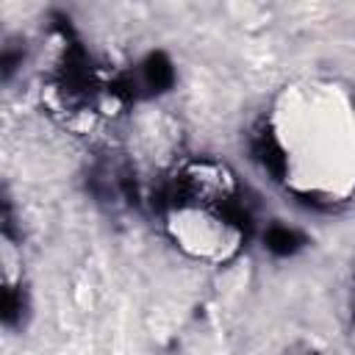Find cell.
I'll return each instance as SVG.
<instances>
[{
  "label": "cell",
  "instance_id": "cell-1",
  "mask_svg": "<svg viewBox=\"0 0 355 355\" xmlns=\"http://www.w3.org/2000/svg\"><path fill=\"white\" fill-rule=\"evenodd\" d=\"M166 227L175 244L194 258H230L247 236V214L233 172L214 158L175 169L166 189Z\"/></svg>",
  "mask_w": 355,
  "mask_h": 355
},
{
  "label": "cell",
  "instance_id": "cell-4",
  "mask_svg": "<svg viewBox=\"0 0 355 355\" xmlns=\"http://www.w3.org/2000/svg\"><path fill=\"white\" fill-rule=\"evenodd\" d=\"M263 241H266V250H272L275 255H291L300 247V236L286 225H272L266 230Z\"/></svg>",
  "mask_w": 355,
  "mask_h": 355
},
{
  "label": "cell",
  "instance_id": "cell-5",
  "mask_svg": "<svg viewBox=\"0 0 355 355\" xmlns=\"http://www.w3.org/2000/svg\"><path fill=\"white\" fill-rule=\"evenodd\" d=\"M286 355H319L313 347H308V344H300V347H291Z\"/></svg>",
  "mask_w": 355,
  "mask_h": 355
},
{
  "label": "cell",
  "instance_id": "cell-6",
  "mask_svg": "<svg viewBox=\"0 0 355 355\" xmlns=\"http://www.w3.org/2000/svg\"><path fill=\"white\" fill-rule=\"evenodd\" d=\"M352 330H355V300H352Z\"/></svg>",
  "mask_w": 355,
  "mask_h": 355
},
{
  "label": "cell",
  "instance_id": "cell-3",
  "mask_svg": "<svg viewBox=\"0 0 355 355\" xmlns=\"http://www.w3.org/2000/svg\"><path fill=\"white\" fill-rule=\"evenodd\" d=\"M141 83L147 89H164L172 83V64L164 58V55H150L144 64H141Z\"/></svg>",
  "mask_w": 355,
  "mask_h": 355
},
{
  "label": "cell",
  "instance_id": "cell-2",
  "mask_svg": "<svg viewBox=\"0 0 355 355\" xmlns=\"http://www.w3.org/2000/svg\"><path fill=\"white\" fill-rule=\"evenodd\" d=\"M266 136L277 153V178L297 189L333 200L355 180V122L336 100L300 105L286 122L269 125Z\"/></svg>",
  "mask_w": 355,
  "mask_h": 355
}]
</instances>
